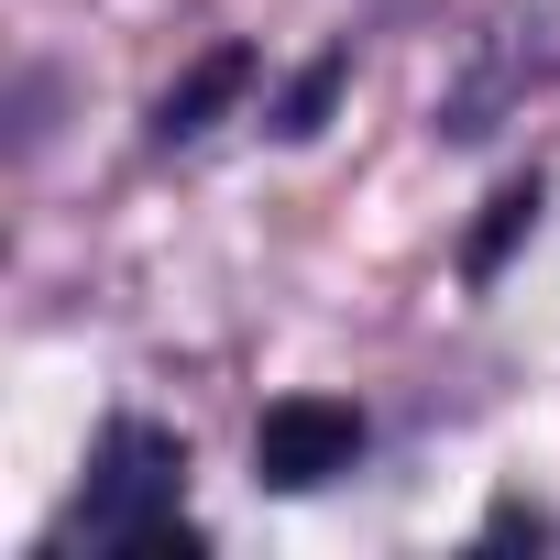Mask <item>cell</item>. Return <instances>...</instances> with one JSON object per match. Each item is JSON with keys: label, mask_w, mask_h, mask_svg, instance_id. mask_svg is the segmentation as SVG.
<instances>
[{"label": "cell", "mask_w": 560, "mask_h": 560, "mask_svg": "<svg viewBox=\"0 0 560 560\" xmlns=\"http://www.w3.org/2000/svg\"><path fill=\"white\" fill-rule=\"evenodd\" d=\"M176 494H187V440H176V429H154V418H121V429L100 440V472H89V494H78L67 538L121 549V560H187V549H198V527L176 516Z\"/></svg>", "instance_id": "obj_1"}, {"label": "cell", "mask_w": 560, "mask_h": 560, "mask_svg": "<svg viewBox=\"0 0 560 560\" xmlns=\"http://www.w3.org/2000/svg\"><path fill=\"white\" fill-rule=\"evenodd\" d=\"M352 451H363V418L341 396H287V407H264V429H253V472L275 494H308V483L352 472Z\"/></svg>", "instance_id": "obj_2"}, {"label": "cell", "mask_w": 560, "mask_h": 560, "mask_svg": "<svg viewBox=\"0 0 560 560\" xmlns=\"http://www.w3.org/2000/svg\"><path fill=\"white\" fill-rule=\"evenodd\" d=\"M242 89H253V45H220V56H198V67H187V78L154 100V143H165V154H176V143H198V132H209V121H220Z\"/></svg>", "instance_id": "obj_3"}, {"label": "cell", "mask_w": 560, "mask_h": 560, "mask_svg": "<svg viewBox=\"0 0 560 560\" xmlns=\"http://www.w3.org/2000/svg\"><path fill=\"white\" fill-rule=\"evenodd\" d=\"M538 220V187H505L494 209H483V231H472V253H462V275H494L505 253H516V231Z\"/></svg>", "instance_id": "obj_4"}, {"label": "cell", "mask_w": 560, "mask_h": 560, "mask_svg": "<svg viewBox=\"0 0 560 560\" xmlns=\"http://www.w3.org/2000/svg\"><path fill=\"white\" fill-rule=\"evenodd\" d=\"M330 89H341V56H319V67L298 78V100H287V121H275V132H319V110H330Z\"/></svg>", "instance_id": "obj_5"}]
</instances>
